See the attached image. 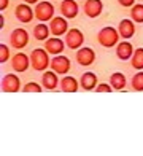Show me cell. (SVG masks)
<instances>
[{
    "label": "cell",
    "instance_id": "1",
    "mask_svg": "<svg viewBox=\"0 0 143 156\" xmlns=\"http://www.w3.org/2000/svg\"><path fill=\"white\" fill-rule=\"evenodd\" d=\"M48 51L45 48H37L33 49L30 53V66L33 70H37V72H41V70H46L48 66H51V61L48 58Z\"/></svg>",
    "mask_w": 143,
    "mask_h": 156
},
{
    "label": "cell",
    "instance_id": "2",
    "mask_svg": "<svg viewBox=\"0 0 143 156\" xmlns=\"http://www.w3.org/2000/svg\"><path fill=\"white\" fill-rule=\"evenodd\" d=\"M119 37H121L119 32L114 29V27H111V26L103 27V29L97 34V40H99V43L102 45L103 48H113V46H116Z\"/></svg>",
    "mask_w": 143,
    "mask_h": 156
},
{
    "label": "cell",
    "instance_id": "3",
    "mask_svg": "<svg viewBox=\"0 0 143 156\" xmlns=\"http://www.w3.org/2000/svg\"><path fill=\"white\" fill-rule=\"evenodd\" d=\"M35 18H37L40 23H46V21H51L54 18V6L51 2L48 0H41L35 6Z\"/></svg>",
    "mask_w": 143,
    "mask_h": 156
},
{
    "label": "cell",
    "instance_id": "4",
    "mask_svg": "<svg viewBox=\"0 0 143 156\" xmlns=\"http://www.w3.org/2000/svg\"><path fill=\"white\" fill-rule=\"evenodd\" d=\"M29 43V34L26 29L23 27H18V29H14L10 35V45L14 48V49H23L26 48Z\"/></svg>",
    "mask_w": 143,
    "mask_h": 156
},
{
    "label": "cell",
    "instance_id": "5",
    "mask_svg": "<svg viewBox=\"0 0 143 156\" xmlns=\"http://www.w3.org/2000/svg\"><path fill=\"white\" fill-rule=\"evenodd\" d=\"M84 43V35L80 29H68L65 34V45L70 49H80Z\"/></svg>",
    "mask_w": 143,
    "mask_h": 156
},
{
    "label": "cell",
    "instance_id": "6",
    "mask_svg": "<svg viewBox=\"0 0 143 156\" xmlns=\"http://www.w3.org/2000/svg\"><path fill=\"white\" fill-rule=\"evenodd\" d=\"M49 29L54 37H61V35H65L68 32V23L67 18L64 16H54L49 21Z\"/></svg>",
    "mask_w": 143,
    "mask_h": 156
},
{
    "label": "cell",
    "instance_id": "7",
    "mask_svg": "<svg viewBox=\"0 0 143 156\" xmlns=\"http://www.w3.org/2000/svg\"><path fill=\"white\" fill-rule=\"evenodd\" d=\"M83 11L88 18H99L103 11V3L102 0H86L83 5Z\"/></svg>",
    "mask_w": 143,
    "mask_h": 156
},
{
    "label": "cell",
    "instance_id": "8",
    "mask_svg": "<svg viewBox=\"0 0 143 156\" xmlns=\"http://www.w3.org/2000/svg\"><path fill=\"white\" fill-rule=\"evenodd\" d=\"M14 16H16V19L19 21V23L27 24L35 18V11L30 8L29 3H19L16 6V10H14Z\"/></svg>",
    "mask_w": 143,
    "mask_h": 156
},
{
    "label": "cell",
    "instance_id": "9",
    "mask_svg": "<svg viewBox=\"0 0 143 156\" xmlns=\"http://www.w3.org/2000/svg\"><path fill=\"white\" fill-rule=\"evenodd\" d=\"M29 64H30V59L26 53H16L11 58V67L13 70H16L18 73H23L29 69Z\"/></svg>",
    "mask_w": 143,
    "mask_h": 156
},
{
    "label": "cell",
    "instance_id": "10",
    "mask_svg": "<svg viewBox=\"0 0 143 156\" xmlns=\"http://www.w3.org/2000/svg\"><path fill=\"white\" fill-rule=\"evenodd\" d=\"M51 69L59 75H65L70 70V59L65 58V56H61V54L54 56L53 61H51Z\"/></svg>",
    "mask_w": 143,
    "mask_h": 156
},
{
    "label": "cell",
    "instance_id": "11",
    "mask_svg": "<svg viewBox=\"0 0 143 156\" xmlns=\"http://www.w3.org/2000/svg\"><path fill=\"white\" fill-rule=\"evenodd\" d=\"M59 10H61V15H62L64 18L73 19V18H76L78 10H80V8H78L76 0H62Z\"/></svg>",
    "mask_w": 143,
    "mask_h": 156
},
{
    "label": "cell",
    "instance_id": "12",
    "mask_svg": "<svg viewBox=\"0 0 143 156\" xmlns=\"http://www.w3.org/2000/svg\"><path fill=\"white\" fill-rule=\"evenodd\" d=\"M19 89H21V81L16 75L8 73L3 76V80H2V91L3 93H18Z\"/></svg>",
    "mask_w": 143,
    "mask_h": 156
},
{
    "label": "cell",
    "instance_id": "13",
    "mask_svg": "<svg viewBox=\"0 0 143 156\" xmlns=\"http://www.w3.org/2000/svg\"><path fill=\"white\" fill-rule=\"evenodd\" d=\"M64 48H65V41H62L59 37H53V38L45 40V49L53 56H59L64 51Z\"/></svg>",
    "mask_w": 143,
    "mask_h": 156
},
{
    "label": "cell",
    "instance_id": "14",
    "mask_svg": "<svg viewBox=\"0 0 143 156\" xmlns=\"http://www.w3.org/2000/svg\"><path fill=\"white\" fill-rule=\"evenodd\" d=\"M76 61L80 66H91L96 61V53L92 48H80L76 51Z\"/></svg>",
    "mask_w": 143,
    "mask_h": 156
},
{
    "label": "cell",
    "instance_id": "15",
    "mask_svg": "<svg viewBox=\"0 0 143 156\" xmlns=\"http://www.w3.org/2000/svg\"><path fill=\"white\" fill-rule=\"evenodd\" d=\"M118 32L121 35V38H124V40L134 37V34H135V24H134V21L132 19H123L119 23V26H118Z\"/></svg>",
    "mask_w": 143,
    "mask_h": 156
},
{
    "label": "cell",
    "instance_id": "16",
    "mask_svg": "<svg viewBox=\"0 0 143 156\" xmlns=\"http://www.w3.org/2000/svg\"><path fill=\"white\" fill-rule=\"evenodd\" d=\"M134 51L135 49H134V46L129 43V41H121V43H118V46H116V56H118V59H121V61L131 59Z\"/></svg>",
    "mask_w": 143,
    "mask_h": 156
},
{
    "label": "cell",
    "instance_id": "17",
    "mask_svg": "<svg viewBox=\"0 0 143 156\" xmlns=\"http://www.w3.org/2000/svg\"><path fill=\"white\" fill-rule=\"evenodd\" d=\"M80 84H81V88L86 89V91L96 89V88H97V75L92 73V72L83 73L81 78H80Z\"/></svg>",
    "mask_w": 143,
    "mask_h": 156
},
{
    "label": "cell",
    "instance_id": "18",
    "mask_svg": "<svg viewBox=\"0 0 143 156\" xmlns=\"http://www.w3.org/2000/svg\"><path fill=\"white\" fill-rule=\"evenodd\" d=\"M41 84H43V88H46V89H56L57 88L59 80H57V75H56L54 70L53 72H45L41 75Z\"/></svg>",
    "mask_w": 143,
    "mask_h": 156
},
{
    "label": "cell",
    "instance_id": "19",
    "mask_svg": "<svg viewBox=\"0 0 143 156\" xmlns=\"http://www.w3.org/2000/svg\"><path fill=\"white\" fill-rule=\"evenodd\" d=\"M61 89L64 91V93H76L78 91V80L73 76H64L61 80Z\"/></svg>",
    "mask_w": 143,
    "mask_h": 156
},
{
    "label": "cell",
    "instance_id": "20",
    "mask_svg": "<svg viewBox=\"0 0 143 156\" xmlns=\"http://www.w3.org/2000/svg\"><path fill=\"white\" fill-rule=\"evenodd\" d=\"M32 34H33V38L35 40L43 41V40H48L49 34H51V29H49V26L40 23V24H37V26L33 27V32Z\"/></svg>",
    "mask_w": 143,
    "mask_h": 156
},
{
    "label": "cell",
    "instance_id": "21",
    "mask_svg": "<svg viewBox=\"0 0 143 156\" xmlns=\"http://www.w3.org/2000/svg\"><path fill=\"white\" fill-rule=\"evenodd\" d=\"M126 83H127V80H126V76H124V73H121V72H114L111 76H110V84L113 86V89H123V88H126Z\"/></svg>",
    "mask_w": 143,
    "mask_h": 156
},
{
    "label": "cell",
    "instance_id": "22",
    "mask_svg": "<svg viewBox=\"0 0 143 156\" xmlns=\"http://www.w3.org/2000/svg\"><path fill=\"white\" fill-rule=\"evenodd\" d=\"M131 64H132L134 69L143 70V48H138L134 51L132 58H131Z\"/></svg>",
    "mask_w": 143,
    "mask_h": 156
},
{
    "label": "cell",
    "instance_id": "23",
    "mask_svg": "<svg viewBox=\"0 0 143 156\" xmlns=\"http://www.w3.org/2000/svg\"><path fill=\"white\" fill-rule=\"evenodd\" d=\"M131 19L134 23H143V3H135L131 8Z\"/></svg>",
    "mask_w": 143,
    "mask_h": 156
},
{
    "label": "cell",
    "instance_id": "24",
    "mask_svg": "<svg viewBox=\"0 0 143 156\" xmlns=\"http://www.w3.org/2000/svg\"><path fill=\"white\" fill-rule=\"evenodd\" d=\"M131 84H132V88H134L135 91H143V72H141V70L132 76Z\"/></svg>",
    "mask_w": 143,
    "mask_h": 156
},
{
    "label": "cell",
    "instance_id": "25",
    "mask_svg": "<svg viewBox=\"0 0 143 156\" xmlns=\"http://www.w3.org/2000/svg\"><path fill=\"white\" fill-rule=\"evenodd\" d=\"M10 59V48L8 46H6V45H0V62H6V61H8Z\"/></svg>",
    "mask_w": 143,
    "mask_h": 156
},
{
    "label": "cell",
    "instance_id": "26",
    "mask_svg": "<svg viewBox=\"0 0 143 156\" xmlns=\"http://www.w3.org/2000/svg\"><path fill=\"white\" fill-rule=\"evenodd\" d=\"M24 93H41V86L38 83H27L23 88Z\"/></svg>",
    "mask_w": 143,
    "mask_h": 156
},
{
    "label": "cell",
    "instance_id": "27",
    "mask_svg": "<svg viewBox=\"0 0 143 156\" xmlns=\"http://www.w3.org/2000/svg\"><path fill=\"white\" fill-rule=\"evenodd\" d=\"M96 91H97V93H111L113 86H111V84H106V83H100V84H97Z\"/></svg>",
    "mask_w": 143,
    "mask_h": 156
},
{
    "label": "cell",
    "instance_id": "28",
    "mask_svg": "<svg viewBox=\"0 0 143 156\" xmlns=\"http://www.w3.org/2000/svg\"><path fill=\"white\" fill-rule=\"evenodd\" d=\"M118 3L121 5V6H124V8H129V6H132L135 5V0H118Z\"/></svg>",
    "mask_w": 143,
    "mask_h": 156
},
{
    "label": "cell",
    "instance_id": "29",
    "mask_svg": "<svg viewBox=\"0 0 143 156\" xmlns=\"http://www.w3.org/2000/svg\"><path fill=\"white\" fill-rule=\"evenodd\" d=\"M8 3H10V0H0V11L6 10V6H8Z\"/></svg>",
    "mask_w": 143,
    "mask_h": 156
},
{
    "label": "cell",
    "instance_id": "30",
    "mask_svg": "<svg viewBox=\"0 0 143 156\" xmlns=\"http://www.w3.org/2000/svg\"><path fill=\"white\" fill-rule=\"evenodd\" d=\"M24 3H29V5H32V3H38V0H24Z\"/></svg>",
    "mask_w": 143,
    "mask_h": 156
}]
</instances>
